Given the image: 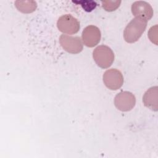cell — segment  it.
I'll return each mask as SVG.
<instances>
[{
	"label": "cell",
	"instance_id": "10",
	"mask_svg": "<svg viewBox=\"0 0 158 158\" xmlns=\"http://www.w3.org/2000/svg\"><path fill=\"white\" fill-rule=\"evenodd\" d=\"M15 6L20 12L25 14L31 13L37 7V4L34 1H16Z\"/></svg>",
	"mask_w": 158,
	"mask_h": 158
},
{
	"label": "cell",
	"instance_id": "2",
	"mask_svg": "<svg viewBox=\"0 0 158 158\" xmlns=\"http://www.w3.org/2000/svg\"><path fill=\"white\" fill-rule=\"evenodd\" d=\"M93 57L96 64L102 69L109 67L114 60V54L107 46L101 45L95 48Z\"/></svg>",
	"mask_w": 158,
	"mask_h": 158
},
{
	"label": "cell",
	"instance_id": "9",
	"mask_svg": "<svg viewBox=\"0 0 158 158\" xmlns=\"http://www.w3.org/2000/svg\"><path fill=\"white\" fill-rule=\"evenodd\" d=\"M158 88L157 86L148 89L143 97L144 106L154 111H157Z\"/></svg>",
	"mask_w": 158,
	"mask_h": 158
},
{
	"label": "cell",
	"instance_id": "11",
	"mask_svg": "<svg viewBox=\"0 0 158 158\" xmlns=\"http://www.w3.org/2000/svg\"><path fill=\"white\" fill-rule=\"evenodd\" d=\"M102 7L109 12H112L116 10L120 6V1H101Z\"/></svg>",
	"mask_w": 158,
	"mask_h": 158
},
{
	"label": "cell",
	"instance_id": "8",
	"mask_svg": "<svg viewBox=\"0 0 158 158\" xmlns=\"http://www.w3.org/2000/svg\"><path fill=\"white\" fill-rule=\"evenodd\" d=\"M131 12L134 16L146 21L149 20L153 15V9L151 6L146 1H138L131 5Z\"/></svg>",
	"mask_w": 158,
	"mask_h": 158
},
{
	"label": "cell",
	"instance_id": "7",
	"mask_svg": "<svg viewBox=\"0 0 158 158\" xmlns=\"http://www.w3.org/2000/svg\"><path fill=\"white\" fill-rule=\"evenodd\" d=\"M83 44L89 48L96 46L101 40V34L99 29L94 25L87 26L82 32Z\"/></svg>",
	"mask_w": 158,
	"mask_h": 158
},
{
	"label": "cell",
	"instance_id": "4",
	"mask_svg": "<svg viewBox=\"0 0 158 158\" xmlns=\"http://www.w3.org/2000/svg\"><path fill=\"white\" fill-rule=\"evenodd\" d=\"M103 82L111 90L119 89L123 83V77L121 72L116 69L106 70L103 75Z\"/></svg>",
	"mask_w": 158,
	"mask_h": 158
},
{
	"label": "cell",
	"instance_id": "12",
	"mask_svg": "<svg viewBox=\"0 0 158 158\" xmlns=\"http://www.w3.org/2000/svg\"><path fill=\"white\" fill-rule=\"evenodd\" d=\"M75 3L80 4L82 8L86 12H91L95 9L97 4L93 1H73Z\"/></svg>",
	"mask_w": 158,
	"mask_h": 158
},
{
	"label": "cell",
	"instance_id": "1",
	"mask_svg": "<svg viewBox=\"0 0 158 158\" xmlns=\"http://www.w3.org/2000/svg\"><path fill=\"white\" fill-rule=\"evenodd\" d=\"M147 22L141 18H135L127 25L123 32L125 40L128 43H133L137 41L147 27Z\"/></svg>",
	"mask_w": 158,
	"mask_h": 158
},
{
	"label": "cell",
	"instance_id": "3",
	"mask_svg": "<svg viewBox=\"0 0 158 158\" xmlns=\"http://www.w3.org/2000/svg\"><path fill=\"white\" fill-rule=\"evenodd\" d=\"M57 27L59 31L67 34L77 33L80 29L78 20L70 14H65L60 17L57 22Z\"/></svg>",
	"mask_w": 158,
	"mask_h": 158
},
{
	"label": "cell",
	"instance_id": "5",
	"mask_svg": "<svg viewBox=\"0 0 158 158\" xmlns=\"http://www.w3.org/2000/svg\"><path fill=\"white\" fill-rule=\"evenodd\" d=\"M135 96L129 91H122L118 93L114 99L115 107L122 112H127L131 110L135 107Z\"/></svg>",
	"mask_w": 158,
	"mask_h": 158
},
{
	"label": "cell",
	"instance_id": "6",
	"mask_svg": "<svg viewBox=\"0 0 158 158\" xmlns=\"http://www.w3.org/2000/svg\"><path fill=\"white\" fill-rule=\"evenodd\" d=\"M59 42L62 48L71 54H78L83 50V44L80 37L62 35Z\"/></svg>",
	"mask_w": 158,
	"mask_h": 158
}]
</instances>
